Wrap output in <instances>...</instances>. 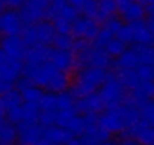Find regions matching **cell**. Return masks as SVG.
Returning a JSON list of instances; mask_svg holds the SVG:
<instances>
[{
  "mask_svg": "<svg viewBox=\"0 0 154 145\" xmlns=\"http://www.w3.org/2000/svg\"><path fill=\"white\" fill-rule=\"evenodd\" d=\"M50 0H26L20 8V15L24 24H36L47 17Z\"/></svg>",
  "mask_w": 154,
  "mask_h": 145,
  "instance_id": "5b68a950",
  "label": "cell"
},
{
  "mask_svg": "<svg viewBox=\"0 0 154 145\" xmlns=\"http://www.w3.org/2000/svg\"><path fill=\"white\" fill-rule=\"evenodd\" d=\"M109 76L107 69L101 68H82L75 69V76L71 82V95L74 98H82L92 92H97Z\"/></svg>",
  "mask_w": 154,
  "mask_h": 145,
  "instance_id": "7a4b0ae2",
  "label": "cell"
},
{
  "mask_svg": "<svg viewBox=\"0 0 154 145\" xmlns=\"http://www.w3.org/2000/svg\"><path fill=\"white\" fill-rule=\"evenodd\" d=\"M0 121H3V119H0Z\"/></svg>",
  "mask_w": 154,
  "mask_h": 145,
  "instance_id": "b9f144b4",
  "label": "cell"
},
{
  "mask_svg": "<svg viewBox=\"0 0 154 145\" xmlns=\"http://www.w3.org/2000/svg\"><path fill=\"white\" fill-rule=\"evenodd\" d=\"M140 118L139 107L131 104L130 101H124L119 106L104 109L98 115V124L109 134H119L128 130V127Z\"/></svg>",
  "mask_w": 154,
  "mask_h": 145,
  "instance_id": "6da1fadb",
  "label": "cell"
},
{
  "mask_svg": "<svg viewBox=\"0 0 154 145\" xmlns=\"http://www.w3.org/2000/svg\"><path fill=\"white\" fill-rule=\"evenodd\" d=\"M57 2H63V0H50V3H57Z\"/></svg>",
  "mask_w": 154,
  "mask_h": 145,
  "instance_id": "f35d334b",
  "label": "cell"
},
{
  "mask_svg": "<svg viewBox=\"0 0 154 145\" xmlns=\"http://www.w3.org/2000/svg\"><path fill=\"white\" fill-rule=\"evenodd\" d=\"M74 56H75V69H82V68L109 69L113 63V60L107 54V51L101 47L94 45L92 42L85 50L74 53Z\"/></svg>",
  "mask_w": 154,
  "mask_h": 145,
  "instance_id": "3957f363",
  "label": "cell"
},
{
  "mask_svg": "<svg viewBox=\"0 0 154 145\" xmlns=\"http://www.w3.org/2000/svg\"><path fill=\"white\" fill-rule=\"evenodd\" d=\"M12 89H14V83H11L5 79H0V97H3L5 94H8Z\"/></svg>",
  "mask_w": 154,
  "mask_h": 145,
  "instance_id": "1f68e13d",
  "label": "cell"
},
{
  "mask_svg": "<svg viewBox=\"0 0 154 145\" xmlns=\"http://www.w3.org/2000/svg\"><path fill=\"white\" fill-rule=\"evenodd\" d=\"M119 17L124 23H134L143 20L145 9L137 0H115Z\"/></svg>",
  "mask_w": 154,
  "mask_h": 145,
  "instance_id": "9c48e42d",
  "label": "cell"
},
{
  "mask_svg": "<svg viewBox=\"0 0 154 145\" xmlns=\"http://www.w3.org/2000/svg\"><path fill=\"white\" fill-rule=\"evenodd\" d=\"M24 27L21 15L17 9H5L0 15V32L6 36H18Z\"/></svg>",
  "mask_w": 154,
  "mask_h": 145,
  "instance_id": "30bf717a",
  "label": "cell"
},
{
  "mask_svg": "<svg viewBox=\"0 0 154 145\" xmlns=\"http://www.w3.org/2000/svg\"><path fill=\"white\" fill-rule=\"evenodd\" d=\"M35 35H36V42L38 45H53V41L56 38V30L53 24L47 20H42L36 24H33Z\"/></svg>",
  "mask_w": 154,
  "mask_h": 145,
  "instance_id": "ac0fdd59",
  "label": "cell"
},
{
  "mask_svg": "<svg viewBox=\"0 0 154 145\" xmlns=\"http://www.w3.org/2000/svg\"><path fill=\"white\" fill-rule=\"evenodd\" d=\"M127 48H128V47H127L121 39H118L116 36H115V38H112V39L109 41V44L104 47V50L107 51V54H109L110 57H115V59H116V57H119V56L127 50Z\"/></svg>",
  "mask_w": 154,
  "mask_h": 145,
  "instance_id": "cb8c5ba5",
  "label": "cell"
},
{
  "mask_svg": "<svg viewBox=\"0 0 154 145\" xmlns=\"http://www.w3.org/2000/svg\"><path fill=\"white\" fill-rule=\"evenodd\" d=\"M149 68H151V72H152V77H154V62L149 63Z\"/></svg>",
  "mask_w": 154,
  "mask_h": 145,
  "instance_id": "8d00e7d4",
  "label": "cell"
},
{
  "mask_svg": "<svg viewBox=\"0 0 154 145\" xmlns=\"http://www.w3.org/2000/svg\"><path fill=\"white\" fill-rule=\"evenodd\" d=\"M44 136L53 143V145H63L68 140L74 137L72 133H69L66 128L59 125H47L44 127Z\"/></svg>",
  "mask_w": 154,
  "mask_h": 145,
  "instance_id": "d6986e66",
  "label": "cell"
},
{
  "mask_svg": "<svg viewBox=\"0 0 154 145\" xmlns=\"http://www.w3.org/2000/svg\"><path fill=\"white\" fill-rule=\"evenodd\" d=\"M104 109L106 107L98 95V91L82 98H75V110L80 115H100Z\"/></svg>",
  "mask_w": 154,
  "mask_h": 145,
  "instance_id": "5bb4252c",
  "label": "cell"
},
{
  "mask_svg": "<svg viewBox=\"0 0 154 145\" xmlns=\"http://www.w3.org/2000/svg\"><path fill=\"white\" fill-rule=\"evenodd\" d=\"M116 12H118V8H116L115 0H97V9H95L94 20L100 24V23L107 21L113 15H116Z\"/></svg>",
  "mask_w": 154,
  "mask_h": 145,
  "instance_id": "ffe728a7",
  "label": "cell"
},
{
  "mask_svg": "<svg viewBox=\"0 0 154 145\" xmlns=\"http://www.w3.org/2000/svg\"><path fill=\"white\" fill-rule=\"evenodd\" d=\"M139 112H140V118L145 119L148 124H151L154 127V98L146 100L139 107Z\"/></svg>",
  "mask_w": 154,
  "mask_h": 145,
  "instance_id": "484cf974",
  "label": "cell"
},
{
  "mask_svg": "<svg viewBox=\"0 0 154 145\" xmlns=\"http://www.w3.org/2000/svg\"><path fill=\"white\" fill-rule=\"evenodd\" d=\"M130 32L131 45H154V36L148 27V23L140 20L134 23H127Z\"/></svg>",
  "mask_w": 154,
  "mask_h": 145,
  "instance_id": "7c38bea8",
  "label": "cell"
},
{
  "mask_svg": "<svg viewBox=\"0 0 154 145\" xmlns=\"http://www.w3.org/2000/svg\"><path fill=\"white\" fill-rule=\"evenodd\" d=\"M26 0H2V3L8 9H20Z\"/></svg>",
  "mask_w": 154,
  "mask_h": 145,
  "instance_id": "4dcf8cb0",
  "label": "cell"
},
{
  "mask_svg": "<svg viewBox=\"0 0 154 145\" xmlns=\"http://www.w3.org/2000/svg\"><path fill=\"white\" fill-rule=\"evenodd\" d=\"M0 48H2L3 54L9 59L15 60H24L27 47L23 42V39L18 36H5L3 39H0Z\"/></svg>",
  "mask_w": 154,
  "mask_h": 145,
  "instance_id": "4fadbf2b",
  "label": "cell"
},
{
  "mask_svg": "<svg viewBox=\"0 0 154 145\" xmlns=\"http://www.w3.org/2000/svg\"><path fill=\"white\" fill-rule=\"evenodd\" d=\"M5 11V5L2 3V0H0V15H2V12Z\"/></svg>",
  "mask_w": 154,
  "mask_h": 145,
  "instance_id": "d590c367",
  "label": "cell"
},
{
  "mask_svg": "<svg viewBox=\"0 0 154 145\" xmlns=\"http://www.w3.org/2000/svg\"><path fill=\"white\" fill-rule=\"evenodd\" d=\"M112 38H115V35H113L109 29H106V27L103 26V27H100V30H98V33H97L95 39L92 41V44H94V45H97V47L104 48V47L109 44V41H110Z\"/></svg>",
  "mask_w": 154,
  "mask_h": 145,
  "instance_id": "4316f807",
  "label": "cell"
},
{
  "mask_svg": "<svg viewBox=\"0 0 154 145\" xmlns=\"http://www.w3.org/2000/svg\"><path fill=\"white\" fill-rule=\"evenodd\" d=\"M51 45H33L29 47L26 51V57L23 65H41L45 62H50L51 54Z\"/></svg>",
  "mask_w": 154,
  "mask_h": 145,
  "instance_id": "e0dca14e",
  "label": "cell"
},
{
  "mask_svg": "<svg viewBox=\"0 0 154 145\" xmlns=\"http://www.w3.org/2000/svg\"><path fill=\"white\" fill-rule=\"evenodd\" d=\"M127 94H128V91L119 82V79L116 77L115 72H109L106 82L98 89V95L101 97L103 104H104L106 109L122 104L127 98Z\"/></svg>",
  "mask_w": 154,
  "mask_h": 145,
  "instance_id": "277c9868",
  "label": "cell"
},
{
  "mask_svg": "<svg viewBox=\"0 0 154 145\" xmlns=\"http://www.w3.org/2000/svg\"><path fill=\"white\" fill-rule=\"evenodd\" d=\"M124 24H125V23H124V21L121 20V17H118V15H113L112 18H109L107 21H104V27L109 29L115 36H116V33L121 30V27H122Z\"/></svg>",
  "mask_w": 154,
  "mask_h": 145,
  "instance_id": "f1b7e54d",
  "label": "cell"
},
{
  "mask_svg": "<svg viewBox=\"0 0 154 145\" xmlns=\"http://www.w3.org/2000/svg\"><path fill=\"white\" fill-rule=\"evenodd\" d=\"M68 2L79 11V14L94 20L95 9H97V0H68Z\"/></svg>",
  "mask_w": 154,
  "mask_h": 145,
  "instance_id": "7402d4cb",
  "label": "cell"
},
{
  "mask_svg": "<svg viewBox=\"0 0 154 145\" xmlns=\"http://www.w3.org/2000/svg\"><path fill=\"white\" fill-rule=\"evenodd\" d=\"M118 145H142V143H139V142H136L134 139H131V137H124V139H121L119 142H118Z\"/></svg>",
  "mask_w": 154,
  "mask_h": 145,
  "instance_id": "d6a6232c",
  "label": "cell"
},
{
  "mask_svg": "<svg viewBox=\"0 0 154 145\" xmlns=\"http://www.w3.org/2000/svg\"><path fill=\"white\" fill-rule=\"evenodd\" d=\"M17 140V125L3 119L0 121V145H11Z\"/></svg>",
  "mask_w": 154,
  "mask_h": 145,
  "instance_id": "44dd1931",
  "label": "cell"
},
{
  "mask_svg": "<svg viewBox=\"0 0 154 145\" xmlns=\"http://www.w3.org/2000/svg\"><path fill=\"white\" fill-rule=\"evenodd\" d=\"M50 62L62 72H69L75 69V56L71 50H60V48H51Z\"/></svg>",
  "mask_w": 154,
  "mask_h": 145,
  "instance_id": "9a60e30c",
  "label": "cell"
},
{
  "mask_svg": "<svg viewBox=\"0 0 154 145\" xmlns=\"http://www.w3.org/2000/svg\"><path fill=\"white\" fill-rule=\"evenodd\" d=\"M54 48H60V50H71L72 51V45H74V38L71 35H56L54 41H53Z\"/></svg>",
  "mask_w": 154,
  "mask_h": 145,
  "instance_id": "83f0119b",
  "label": "cell"
},
{
  "mask_svg": "<svg viewBox=\"0 0 154 145\" xmlns=\"http://www.w3.org/2000/svg\"><path fill=\"white\" fill-rule=\"evenodd\" d=\"M42 134H44V125L41 122L21 121L17 124L18 145H38Z\"/></svg>",
  "mask_w": 154,
  "mask_h": 145,
  "instance_id": "52a82bcc",
  "label": "cell"
},
{
  "mask_svg": "<svg viewBox=\"0 0 154 145\" xmlns=\"http://www.w3.org/2000/svg\"><path fill=\"white\" fill-rule=\"evenodd\" d=\"M125 136L134 139L136 142L142 145H151L154 143V127L148 124L145 119L139 118L136 122H133L128 127V130L125 131Z\"/></svg>",
  "mask_w": 154,
  "mask_h": 145,
  "instance_id": "8fae6325",
  "label": "cell"
},
{
  "mask_svg": "<svg viewBox=\"0 0 154 145\" xmlns=\"http://www.w3.org/2000/svg\"><path fill=\"white\" fill-rule=\"evenodd\" d=\"M137 2L143 6L145 14L149 15V18H154V0H137Z\"/></svg>",
  "mask_w": 154,
  "mask_h": 145,
  "instance_id": "f546056e",
  "label": "cell"
},
{
  "mask_svg": "<svg viewBox=\"0 0 154 145\" xmlns=\"http://www.w3.org/2000/svg\"><path fill=\"white\" fill-rule=\"evenodd\" d=\"M63 145H66V143H63Z\"/></svg>",
  "mask_w": 154,
  "mask_h": 145,
  "instance_id": "7bdbcfd3",
  "label": "cell"
},
{
  "mask_svg": "<svg viewBox=\"0 0 154 145\" xmlns=\"http://www.w3.org/2000/svg\"><path fill=\"white\" fill-rule=\"evenodd\" d=\"M146 23H148V27H149V30H151V33L154 36V18H149Z\"/></svg>",
  "mask_w": 154,
  "mask_h": 145,
  "instance_id": "e575fe53",
  "label": "cell"
},
{
  "mask_svg": "<svg viewBox=\"0 0 154 145\" xmlns=\"http://www.w3.org/2000/svg\"><path fill=\"white\" fill-rule=\"evenodd\" d=\"M41 107L36 103H23V121L29 122H39Z\"/></svg>",
  "mask_w": 154,
  "mask_h": 145,
  "instance_id": "603a6c76",
  "label": "cell"
},
{
  "mask_svg": "<svg viewBox=\"0 0 154 145\" xmlns=\"http://www.w3.org/2000/svg\"><path fill=\"white\" fill-rule=\"evenodd\" d=\"M2 100H3V104H5V110H6V109H11V107L21 106V104L24 103L21 92L17 91V89H12V91H9L8 94H5V95L2 97Z\"/></svg>",
  "mask_w": 154,
  "mask_h": 145,
  "instance_id": "d4e9b609",
  "label": "cell"
},
{
  "mask_svg": "<svg viewBox=\"0 0 154 145\" xmlns=\"http://www.w3.org/2000/svg\"><path fill=\"white\" fill-rule=\"evenodd\" d=\"M98 30H100V24L95 20L85 15H79L71 26V36L74 39H85L92 42Z\"/></svg>",
  "mask_w": 154,
  "mask_h": 145,
  "instance_id": "8992f818",
  "label": "cell"
},
{
  "mask_svg": "<svg viewBox=\"0 0 154 145\" xmlns=\"http://www.w3.org/2000/svg\"><path fill=\"white\" fill-rule=\"evenodd\" d=\"M23 74V62L3 57V60L0 62V79H5L11 83H15Z\"/></svg>",
  "mask_w": 154,
  "mask_h": 145,
  "instance_id": "2e32d148",
  "label": "cell"
},
{
  "mask_svg": "<svg viewBox=\"0 0 154 145\" xmlns=\"http://www.w3.org/2000/svg\"><path fill=\"white\" fill-rule=\"evenodd\" d=\"M11 145H18V143H11Z\"/></svg>",
  "mask_w": 154,
  "mask_h": 145,
  "instance_id": "60d3db41",
  "label": "cell"
},
{
  "mask_svg": "<svg viewBox=\"0 0 154 145\" xmlns=\"http://www.w3.org/2000/svg\"><path fill=\"white\" fill-rule=\"evenodd\" d=\"M152 98H154V83H152Z\"/></svg>",
  "mask_w": 154,
  "mask_h": 145,
  "instance_id": "ab89813d",
  "label": "cell"
},
{
  "mask_svg": "<svg viewBox=\"0 0 154 145\" xmlns=\"http://www.w3.org/2000/svg\"><path fill=\"white\" fill-rule=\"evenodd\" d=\"M77 17H79V11H77L68 0H63V2H57V3H50L45 20L50 21V23H53L56 20L74 23V20Z\"/></svg>",
  "mask_w": 154,
  "mask_h": 145,
  "instance_id": "ba28073f",
  "label": "cell"
},
{
  "mask_svg": "<svg viewBox=\"0 0 154 145\" xmlns=\"http://www.w3.org/2000/svg\"><path fill=\"white\" fill-rule=\"evenodd\" d=\"M3 57H5V54H3V51H2V48H0V62L3 60Z\"/></svg>",
  "mask_w": 154,
  "mask_h": 145,
  "instance_id": "74e56055",
  "label": "cell"
},
{
  "mask_svg": "<svg viewBox=\"0 0 154 145\" xmlns=\"http://www.w3.org/2000/svg\"><path fill=\"white\" fill-rule=\"evenodd\" d=\"M0 119H6L5 118V104H3L2 97H0Z\"/></svg>",
  "mask_w": 154,
  "mask_h": 145,
  "instance_id": "836d02e7",
  "label": "cell"
}]
</instances>
